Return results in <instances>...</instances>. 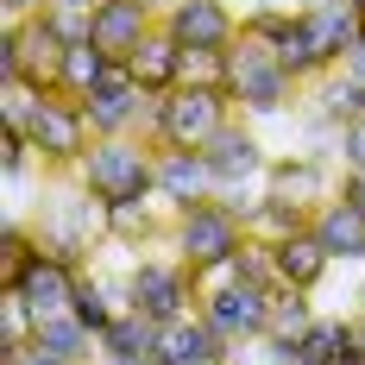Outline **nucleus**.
<instances>
[{
    "mask_svg": "<svg viewBox=\"0 0 365 365\" xmlns=\"http://www.w3.org/2000/svg\"><path fill=\"white\" fill-rule=\"evenodd\" d=\"M0 6H6V19H38L51 0H0Z\"/></svg>",
    "mask_w": 365,
    "mask_h": 365,
    "instance_id": "c9c22d12",
    "label": "nucleus"
},
{
    "mask_svg": "<svg viewBox=\"0 0 365 365\" xmlns=\"http://www.w3.org/2000/svg\"><path fill=\"white\" fill-rule=\"evenodd\" d=\"M246 246V227L227 215L220 202H195V208H182L177 215V258L208 284V277H220L227 264H233V252Z\"/></svg>",
    "mask_w": 365,
    "mask_h": 365,
    "instance_id": "423d86ee",
    "label": "nucleus"
},
{
    "mask_svg": "<svg viewBox=\"0 0 365 365\" xmlns=\"http://www.w3.org/2000/svg\"><path fill=\"white\" fill-rule=\"evenodd\" d=\"M38 252L63 258V264H76L82 271V258H88V246L95 240H108V202L88 189V182H57L51 195H44V208H38Z\"/></svg>",
    "mask_w": 365,
    "mask_h": 365,
    "instance_id": "f257e3e1",
    "label": "nucleus"
},
{
    "mask_svg": "<svg viewBox=\"0 0 365 365\" xmlns=\"http://www.w3.org/2000/svg\"><path fill=\"white\" fill-rule=\"evenodd\" d=\"M126 76H133L145 95H170V88H182V44L158 26V32L126 57Z\"/></svg>",
    "mask_w": 365,
    "mask_h": 365,
    "instance_id": "6ab92c4d",
    "label": "nucleus"
},
{
    "mask_svg": "<svg viewBox=\"0 0 365 365\" xmlns=\"http://www.w3.org/2000/svg\"><path fill=\"white\" fill-rule=\"evenodd\" d=\"M126 277H133V309L151 322H177V315L202 309V277L182 258H139Z\"/></svg>",
    "mask_w": 365,
    "mask_h": 365,
    "instance_id": "6e6552de",
    "label": "nucleus"
},
{
    "mask_svg": "<svg viewBox=\"0 0 365 365\" xmlns=\"http://www.w3.org/2000/svg\"><path fill=\"white\" fill-rule=\"evenodd\" d=\"M151 6H158V19H164V13H170V6H177V0H151Z\"/></svg>",
    "mask_w": 365,
    "mask_h": 365,
    "instance_id": "ea45409f",
    "label": "nucleus"
},
{
    "mask_svg": "<svg viewBox=\"0 0 365 365\" xmlns=\"http://www.w3.org/2000/svg\"><path fill=\"white\" fill-rule=\"evenodd\" d=\"M32 139H26V126H6V139H0V164H6V182H19L32 170Z\"/></svg>",
    "mask_w": 365,
    "mask_h": 365,
    "instance_id": "7c9ffc66",
    "label": "nucleus"
},
{
    "mask_svg": "<svg viewBox=\"0 0 365 365\" xmlns=\"http://www.w3.org/2000/svg\"><path fill=\"white\" fill-rule=\"evenodd\" d=\"M182 82H195V88H227V51H182Z\"/></svg>",
    "mask_w": 365,
    "mask_h": 365,
    "instance_id": "c85d7f7f",
    "label": "nucleus"
},
{
    "mask_svg": "<svg viewBox=\"0 0 365 365\" xmlns=\"http://www.w3.org/2000/svg\"><path fill=\"white\" fill-rule=\"evenodd\" d=\"M76 177L88 182L101 202H151L158 195V145H145V139H95L88 145V158L76 164Z\"/></svg>",
    "mask_w": 365,
    "mask_h": 365,
    "instance_id": "f03ea898",
    "label": "nucleus"
},
{
    "mask_svg": "<svg viewBox=\"0 0 365 365\" xmlns=\"http://www.w3.org/2000/svg\"><path fill=\"white\" fill-rule=\"evenodd\" d=\"M158 26H164V19H158L151 0H101V6H95V44L108 51L113 63H126Z\"/></svg>",
    "mask_w": 365,
    "mask_h": 365,
    "instance_id": "dca6fc26",
    "label": "nucleus"
},
{
    "mask_svg": "<svg viewBox=\"0 0 365 365\" xmlns=\"http://www.w3.org/2000/svg\"><path fill=\"white\" fill-rule=\"evenodd\" d=\"M340 195H346V202H353V208L365 215V170H346V182H340Z\"/></svg>",
    "mask_w": 365,
    "mask_h": 365,
    "instance_id": "f704fd0d",
    "label": "nucleus"
},
{
    "mask_svg": "<svg viewBox=\"0 0 365 365\" xmlns=\"http://www.w3.org/2000/svg\"><path fill=\"white\" fill-rule=\"evenodd\" d=\"M101 340V365H151V346H158V322L139 315V309H126L108 334H95Z\"/></svg>",
    "mask_w": 365,
    "mask_h": 365,
    "instance_id": "412c9836",
    "label": "nucleus"
},
{
    "mask_svg": "<svg viewBox=\"0 0 365 365\" xmlns=\"http://www.w3.org/2000/svg\"><path fill=\"white\" fill-rule=\"evenodd\" d=\"M296 359H302V365H359V353L346 346V315H322L315 328L302 334Z\"/></svg>",
    "mask_w": 365,
    "mask_h": 365,
    "instance_id": "393cba45",
    "label": "nucleus"
},
{
    "mask_svg": "<svg viewBox=\"0 0 365 365\" xmlns=\"http://www.w3.org/2000/svg\"><path fill=\"white\" fill-rule=\"evenodd\" d=\"M63 38L51 32V19H6L0 32V88L6 82H26L38 95H57V76H63Z\"/></svg>",
    "mask_w": 365,
    "mask_h": 365,
    "instance_id": "20e7f679",
    "label": "nucleus"
},
{
    "mask_svg": "<svg viewBox=\"0 0 365 365\" xmlns=\"http://www.w3.org/2000/svg\"><path fill=\"white\" fill-rule=\"evenodd\" d=\"M309 88H315V126L346 133L353 120H365V82H353L346 70L322 76V82H309Z\"/></svg>",
    "mask_w": 365,
    "mask_h": 365,
    "instance_id": "4be33fe9",
    "label": "nucleus"
},
{
    "mask_svg": "<svg viewBox=\"0 0 365 365\" xmlns=\"http://www.w3.org/2000/svg\"><path fill=\"white\" fill-rule=\"evenodd\" d=\"M227 365H302V359H296V346H277V340H240Z\"/></svg>",
    "mask_w": 365,
    "mask_h": 365,
    "instance_id": "c756f323",
    "label": "nucleus"
},
{
    "mask_svg": "<svg viewBox=\"0 0 365 365\" xmlns=\"http://www.w3.org/2000/svg\"><path fill=\"white\" fill-rule=\"evenodd\" d=\"M302 227H315V208H302V202H277V195H264L258 202V220H252V240L264 246H277V240H290Z\"/></svg>",
    "mask_w": 365,
    "mask_h": 365,
    "instance_id": "bb28decb",
    "label": "nucleus"
},
{
    "mask_svg": "<svg viewBox=\"0 0 365 365\" xmlns=\"http://www.w3.org/2000/svg\"><path fill=\"white\" fill-rule=\"evenodd\" d=\"M353 13H359V32H365V0H353Z\"/></svg>",
    "mask_w": 365,
    "mask_h": 365,
    "instance_id": "a19ab883",
    "label": "nucleus"
},
{
    "mask_svg": "<svg viewBox=\"0 0 365 365\" xmlns=\"http://www.w3.org/2000/svg\"><path fill=\"white\" fill-rule=\"evenodd\" d=\"M51 6H82V13H95L101 0H51Z\"/></svg>",
    "mask_w": 365,
    "mask_h": 365,
    "instance_id": "58836bf2",
    "label": "nucleus"
},
{
    "mask_svg": "<svg viewBox=\"0 0 365 365\" xmlns=\"http://www.w3.org/2000/svg\"><path fill=\"white\" fill-rule=\"evenodd\" d=\"M208 284H252V290H277V264H271V246L246 233V246L233 252V264H227L220 277H208Z\"/></svg>",
    "mask_w": 365,
    "mask_h": 365,
    "instance_id": "a878e982",
    "label": "nucleus"
},
{
    "mask_svg": "<svg viewBox=\"0 0 365 365\" xmlns=\"http://www.w3.org/2000/svg\"><path fill=\"white\" fill-rule=\"evenodd\" d=\"M76 284H82V271H76V264L38 252L32 264H26V277H19V290H13V296L32 309L38 322H57V315H70V309H76Z\"/></svg>",
    "mask_w": 365,
    "mask_h": 365,
    "instance_id": "4468645a",
    "label": "nucleus"
},
{
    "mask_svg": "<svg viewBox=\"0 0 365 365\" xmlns=\"http://www.w3.org/2000/svg\"><path fill=\"white\" fill-rule=\"evenodd\" d=\"M315 240L328 246L334 264H365V215L346 195H334V202L315 208Z\"/></svg>",
    "mask_w": 365,
    "mask_h": 365,
    "instance_id": "aec40b11",
    "label": "nucleus"
},
{
    "mask_svg": "<svg viewBox=\"0 0 365 365\" xmlns=\"http://www.w3.org/2000/svg\"><path fill=\"white\" fill-rule=\"evenodd\" d=\"M158 195L170 208H195V202H215L220 182H215V164L208 151H177V145H158Z\"/></svg>",
    "mask_w": 365,
    "mask_h": 365,
    "instance_id": "ddd939ff",
    "label": "nucleus"
},
{
    "mask_svg": "<svg viewBox=\"0 0 365 365\" xmlns=\"http://www.w3.org/2000/svg\"><path fill=\"white\" fill-rule=\"evenodd\" d=\"M322 315H315V302L309 290H271V322H264V340H277V346H302V334L315 328Z\"/></svg>",
    "mask_w": 365,
    "mask_h": 365,
    "instance_id": "b1692460",
    "label": "nucleus"
},
{
    "mask_svg": "<svg viewBox=\"0 0 365 365\" xmlns=\"http://www.w3.org/2000/svg\"><path fill=\"white\" fill-rule=\"evenodd\" d=\"M264 195H277V202H302V208L334 202V195H328V164H322V151L271 158V170H264Z\"/></svg>",
    "mask_w": 365,
    "mask_h": 365,
    "instance_id": "f3484780",
    "label": "nucleus"
},
{
    "mask_svg": "<svg viewBox=\"0 0 365 365\" xmlns=\"http://www.w3.org/2000/svg\"><path fill=\"white\" fill-rule=\"evenodd\" d=\"M26 139L44 164H57V170H76L88 145H95V126H88V113L82 101L70 95H32V113H26Z\"/></svg>",
    "mask_w": 365,
    "mask_h": 365,
    "instance_id": "0eeeda50",
    "label": "nucleus"
},
{
    "mask_svg": "<svg viewBox=\"0 0 365 365\" xmlns=\"http://www.w3.org/2000/svg\"><path fill=\"white\" fill-rule=\"evenodd\" d=\"M340 70L353 76V82H365V38H359V44H353V51H346V63H340Z\"/></svg>",
    "mask_w": 365,
    "mask_h": 365,
    "instance_id": "e433bc0d",
    "label": "nucleus"
},
{
    "mask_svg": "<svg viewBox=\"0 0 365 365\" xmlns=\"http://www.w3.org/2000/svg\"><path fill=\"white\" fill-rule=\"evenodd\" d=\"M271 264H277V284H284V290H309V296H315V284L334 271V258H328V246L315 240V227L277 240V246H271Z\"/></svg>",
    "mask_w": 365,
    "mask_h": 365,
    "instance_id": "a211bd4d",
    "label": "nucleus"
},
{
    "mask_svg": "<svg viewBox=\"0 0 365 365\" xmlns=\"http://www.w3.org/2000/svg\"><path fill=\"white\" fill-rule=\"evenodd\" d=\"M82 113H88V126H95V139H139V113H145V88L126 76V63L95 88V95H82Z\"/></svg>",
    "mask_w": 365,
    "mask_h": 365,
    "instance_id": "f8f14e48",
    "label": "nucleus"
},
{
    "mask_svg": "<svg viewBox=\"0 0 365 365\" xmlns=\"http://www.w3.org/2000/svg\"><path fill=\"white\" fill-rule=\"evenodd\" d=\"M208 164H215L220 189H264V170H271V158H264V145L246 120H227L208 139Z\"/></svg>",
    "mask_w": 365,
    "mask_h": 365,
    "instance_id": "9d476101",
    "label": "nucleus"
},
{
    "mask_svg": "<svg viewBox=\"0 0 365 365\" xmlns=\"http://www.w3.org/2000/svg\"><path fill=\"white\" fill-rule=\"evenodd\" d=\"M340 158H346V170H365V120H353L340 133Z\"/></svg>",
    "mask_w": 365,
    "mask_h": 365,
    "instance_id": "2f4dec72",
    "label": "nucleus"
},
{
    "mask_svg": "<svg viewBox=\"0 0 365 365\" xmlns=\"http://www.w3.org/2000/svg\"><path fill=\"white\" fill-rule=\"evenodd\" d=\"M346 346H353V353H359V365H365V309H353V315H346Z\"/></svg>",
    "mask_w": 365,
    "mask_h": 365,
    "instance_id": "72a5a7b5",
    "label": "nucleus"
},
{
    "mask_svg": "<svg viewBox=\"0 0 365 365\" xmlns=\"http://www.w3.org/2000/svg\"><path fill=\"white\" fill-rule=\"evenodd\" d=\"M296 13H322V6H340V0H290Z\"/></svg>",
    "mask_w": 365,
    "mask_h": 365,
    "instance_id": "4c0bfd02",
    "label": "nucleus"
},
{
    "mask_svg": "<svg viewBox=\"0 0 365 365\" xmlns=\"http://www.w3.org/2000/svg\"><path fill=\"white\" fill-rule=\"evenodd\" d=\"M215 359H233V346L202 322V309L195 315H177V322H158L151 365H215Z\"/></svg>",
    "mask_w": 365,
    "mask_h": 365,
    "instance_id": "2eb2a0df",
    "label": "nucleus"
},
{
    "mask_svg": "<svg viewBox=\"0 0 365 365\" xmlns=\"http://www.w3.org/2000/svg\"><path fill=\"white\" fill-rule=\"evenodd\" d=\"M202 322L240 346V340H264V322H271V290H252V284H202Z\"/></svg>",
    "mask_w": 365,
    "mask_h": 365,
    "instance_id": "1a4fd4ad",
    "label": "nucleus"
},
{
    "mask_svg": "<svg viewBox=\"0 0 365 365\" xmlns=\"http://www.w3.org/2000/svg\"><path fill=\"white\" fill-rule=\"evenodd\" d=\"M290 95H296V76L277 63V51L240 32V44L227 51V101L264 120V113H284V108H290Z\"/></svg>",
    "mask_w": 365,
    "mask_h": 365,
    "instance_id": "7ed1b4c3",
    "label": "nucleus"
},
{
    "mask_svg": "<svg viewBox=\"0 0 365 365\" xmlns=\"http://www.w3.org/2000/svg\"><path fill=\"white\" fill-rule=\"evenodd\" d=\"M227 120H233L227 88H195V82H182L170 95H158V145L208 151V139H215Z\"/></svg>",
    "mask_w": 365,
    "mask_h": 365,
    "instance_id": "39448f33",
    "label": "nucleus"
},
{
    "mask_svg": "<svg viewBox=\"0 0 365 365\" xmlns=\"http://www.w3.org/2000/svg\"><path fill=\"white\" fill-rule=\"evenodd\" d=\"M113 70H120V63H113V57L95 44V38H88V44H70V51H63V76H57V95L82 101V95H95V88H101Z\"/></svg>",
    "mask_w": 365,
    "mask_h": 365,
    "instance_id": "5701e85b",
    "label": "nucleus"
},
{
    "mask_svg": "<svg viewBox=\"0 0 365 365\" xmlns=\"http://www.w3.org/2000/svg\"><path fill=\"white\" fill-rule=\"evenodd\" d=\"M108 240H120V246H151V240H158L151 202H113L108 208Z\"/></svg>",
    "mask_w": 365,
    "mask_h": 365,
    "instance_id": "cd10ccee",
    "label": "nucleus"
},
{
    "mask_svg": "<svg viewBox=\"0 0 365 365\" xmlns=\"http://www.w3.org/2000/svg\"><path fill=\"white\" fill-rule=\"evenodd\" d=\"M164 32L177 38L182 51H233L240 44V19L227 0H177L164 13Z\"/></svg>",
    "mask_w": 365,
    "mask_h": 365,
    "instance_id": "9b49d317",
    "label": "nucleus"
},
{
    "mask_svg": "<svg viewBox=\"0 0 365 365\" xmlns=\"http://www.w3.org/2000/svg\"><path fill=\"white\" fill-rule=\"evenodd\" d=\"M0 365H70V359H57V353H51V346H19V353H0Z\"/></svg>",
    "mask_w": 365,
    "mask_h": 365,
    "instance_id": "473e14b6",
    "label": "nucleus"
}]
</instances>
